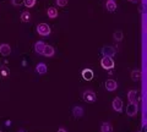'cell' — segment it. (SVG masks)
Wrapping results in <instances>:
<instances>
[{"label": "cell", "instance_id": "6da1fadb", "mask_svg": "<svg viewBox=\"0 0 147 132\" xmlns=\"http://www.w3.org/2000/svg\"><path fill=\"white\" fill-rule=\"evenodd\" d=\"M82 98H84V101L87 103H94L97 101V95H96V93L91 89L85 90V92L82 93Z\"/></svg>", "mask_w": 147, "mask_h": 132}, {"label": "cell", "instance_id": "7a4b0ae2", "mask_svg": "<svg viewBox=\"0 0 147 132\" xmlns=\"http://www.w3.org/2000/svg\"><path fill=\"white\" fill-rule=\"evenodd\" d=\"M37 32H38V34L42 36V37H47V36L50 34L52 29H50V27L47 23H39L37 26Z\"/></svg>", "mask_w": 147, "mask_h": 132}, {"label": "cell", "instance_id": "3957f363", "mask_svg": "<svg viewBox=\"0 0 147 132\" xmlns=\"http://www.w3.org/2000/svg\"><path fill=\"white\" fill-rule=\"evenodd\" d=\"M100 66H102L104 70H112L114 67L113 59L109 58V56H103L102 60H100Z\"/></svg>", "mask_w": 147, "mask_h": 132}, {"label": "cell", "instance_id": "277c9868", "mask_svg": "<svg viewBox=\"0 0 147 132\" xmlns=\"http://www.w3.org/2000/svg\"><path fill=\"white\" fill-rule=\"evenodd\" d=\"M137 111H139V105L136 103H130L126 108V115L129 116H135Z\"/></svg>", "mask_w": 147, "mask_h": 132}, {"label": "cell", "instance_id": "5b68a950", "mask_svg": "<svg viewBox=\"0 0 147 132\" xmlns=\"http://www.w3.org/2000/svg\"><path fill=\"white\" fill-rule=\"evenodd\" d=\"M112 105H113V109L115 111H118V113H121V110H123V101L120 98H114V101H113V103H112Z\"/></svg>", "mask_w": 147, "mask_h": 132}, {"label": "cell", "instance_id": "8992f818", "mask_svg": "<svg viewBox=\"0 0 147 132\" xmlns=\"http://www.w3.org/2000/svg\"><path fill=\"white\" fill-rule=\"evenodd\" d=\"M105 88H107V90H109V92H114V90L118 88L117 81H114V80H107V81H105Z\"/></svg>", "mask_w": 147, "mask_h": 132}, {"label": "cell", "instance_id": "52a82bcc", "mask_svg": "<svg viewBox=\"0 0 147 132\" xmlns=\"http://www.w3.org/2000/svg\"><path fill=\"white\" fill-rule=\"evenodd\" d=\"M10 53H11V47L9 44L6 43H4V44H0V54L4 56H7V55H10Z\"/></svg>", "mask_w": 147, "mask_h": 132}, {"label": "cell", "instance_id": "ba28073f", "mask_svg": "<svg viewBox=\"0 0 147 132\" xmlns=\"http://www.w3.org/2000/svg\"><path fill=\"white\" fill-rule=\"evenodd\" d=\"M45 45H47V44H45L43 40H38V42H36V44H34V52L37 54H39V55H42Z\"/></svg>", "mask_w": 147, "mask_h": 132}, {"label": "cell", "instance_id": "9c48e42d", "mask_svg": "<svg viewBox=\"0 0 147 132\" xmlns=\"http://www.w3.org/2000/svg\"><path fill=\"white\" fill-rule=\"evenodd\" d=\"M102 54L104 56H109V58H112L114 56V54H115V49H114L113 47H103L102 49Z\"/></svg>", "mask_w": 147, "mask_h": 132}, {"label": "cell", "instance_id": "30bf717a", "mask_svg": "<svg viewBox=\"0 0 147 132\" xmlns=\"http://www.w3.org/2000/svg\"><path fill=\"white\" fill-rule=\"evenodd\" d=\"M54 53H55V50H54V48L52 47V45H45L42 55L47 56V58H52V56H54Z\"/></svg>", "mask_w": 147, "mask_h": 132}, {"label": "cell", "instance_id": "8fae6325", "mask_svg": "<svg viewBox=\"0 0 147 132\" xmlns=\"http://www.w3.org/2000/svg\"><path fill=\"white\" fill-rule=\"evenodd\" d=\"M105 7H107V10L110 11V12H113V11H115L117 10V3H115V0H107V3H105Z\"/></svg>", "mask_w": 147, "mask_h": 132}, {"label": "cell", "instance_id": "7c38bea8", "mask_svg": "<svg viewBox=\"0 0 147 132\" xmlns=\"http://www.w3.org/2000/svg\"><path fill=\"white\" fill-rule=\"evenodd\" d=\"M72 115L75 117H82L84 116V108L82 107H74L72 108Z\"/></svg>", "mask_w": 147, "mask_h": 132}, {"label": "cell", "instance_id": "4fadbf2b", "mask_svg": "<svg viewBox=\"0 0 147 132\" xmlns=\"http://www.w3.org/2000/svg\"><path fill=\"white\" fill-rule=\"evenodd\" d=\"M127 99L130 103H136L137 102V90L131 89L130 92L127 93Z\"/></svg>", "mask_w": 147, "mask_h": 132}, {"label": "cell", "instance_id": "5bb4252c", "mask_svg": "<svg viewBox=\"0 0 147 132\" xmlns=\"http://www.w3.org/2000/svg\"><path fill=\"white\" fill-rule=\"evenodd\" d=\"M82 77H84V80H86V81H91L93 78V71L90 69H85L82 71Z\"/></svg>", "mask_w": 147, "mask_h": 132}, {"label": "cell", "instance_id": "9a60e30c", "mask_svg": "<svg viewBox=\"0 0 147 132\" xmlns=\"http://www.w3.org/2000/svg\"><path fill=\"white\" fill-rule=\"evenodd\" d=\"M100 132H113V126L110 122H103L100 125Z\"/></svg>", "mask_w": 147, "mask_h": 132}, {"label": "cell", "instance_id": "2e32d148", "mask_svg": "<svg viewBox=\"0 0 147 132\" xmlns=\"http://www.w3.org/2000/svg\"><path fill=\"white\" fill-rule=\"evenodd\" d=\"M36 71L38 72V74H47V65H45L44 62H39L38 65L36 66Z\"/></svg>", "mask_w": 147, "mask_h": 132}, {"label": "cell", "instance_id": "e0dca14e", "mask_svg": "<svg viewBox=\"0 0 147 132\" xmlns=\"http://www.w3.org/2000/svg\"><path fill=\"white\" fill-rule=\"evenodd\" d=\"M47 15L49 19H55V17H58V10L55 7H49L47 10Z\"/></svg>", "mask_w": 147, "mask_h": 132}, {"label": "cell", "instance_id": "ac0fdd59", "mask_svg": "<svg viewBox=\"0 0 147 132\" xmlns=\"http://www.w3.org/2000/svg\"><path fill=\"white\" fill-rule=\"evenodd\" d=\"M21 21L22 22H30L31 21V13L28 11H24L21 13Z\"/></svg>", "mask_w": 147, "mask_h": 132}, {"label": "cell", "instance_id": "d6986e66", "mask_svg": "<svg viewBox=\"0 0 147 132\" xmlns=\"http://www.w3.org/2000/svg\"><path fill=\"white\" fill-rule=\"evenodd\" d=\"M141 78V71L140 70H134L131 72V80L132 81H139Z\"/></svg>", "mask_w": 147, "mask_h": 132}, {"label": "cell", "instance_id": "ffe728a7", "mask_svg": "<svg viewBox=\"0 0 147 132\" xmlns=\"http://www.w3.org/2000/svg\"><path fill=\"white\" fill-rule=\"evenodd\" d=\"M113 37H114V39H115L117 42H120V40L123 39V32H121V31H117V32H114Z\"/></svg>", "mask_w": 147, "mask_h": 132}, {"label": "cell", "instance_id": "44dd1931", "mask_svg": "<svg viewBox=\"0 0 147 132\" xmlns=\"http://www.w3.org/2000/svg\"><path fill=\"white\" fill-rule=\"evenodd\" d=\"M24 4L26 7H33L36 5V0H24Z\"/></svg>", "mask_w": 147, "mask_h": 132}, {"label": "cell", "instance_id": "7402d4cb", "mask_svg": "<svg viewBox=\"0 0 147 132\" xmlns=\"http://www.w3.org/2000/svg\"><path fill=\"white\" fill-rule=\"evenodd\" d=\"M55 3H57V5L60 6V7H64V6L67 5V0H55Z\"/></svg>", "mask_w": 147, "mask_h": 132}, {"label": "cell", "instance_id": "603a6c76", "mask_svg": "<svg viewBox=\"0 0 147 132\" xmlns=\"http://www.w3.org/2000/svg\"><path fill=\"white\" fill-rule=\"evenodd\" d=\"M13 6H20L21 4H24V0H11Z\"/></svg>", "mask_w": 147, "mask_h": 132}, {"label": "cell", "instance_id": "cb8c5ba5", "mask_svg": "<svg viewBox=\"0 0 147 132\" xmlns=\"http://www.w3.org/2000/svg\"><path fill=\"white\" fill-rule=\"evenodd\" d=\"M0 75H1L3 77H7V75H9V70L4 67V69L0 70Z\"/></svg>", "mask_w": 147, "mask_h": 132}, {"label": "cell", "instance_id": "d4e9b609", "mask_svg": "<svg viewBox=\"0 0 147 132\" xmlns=\"http://www.w3.org/2000/svg\"><path fill=\"white\" fill-rule=\"evenodd\" d=\"M58 132H67V131H66L65 129H63V127H61V129H59V130H58Z\"/></svg>", "mask_w": 147, "mask_h": 132}, {"label": "cell", "instance_id": "484cf974", "mask_svg": "<svg viewBox=\"0 0 147 132\" xmlns=\"http://www.w3.org/2000/svg\"><path fill=\"white\" fill-rule=\"evenodd\" d=\"M130 3H139V0H129Z\"/></svg>", "mask_w": 147, "mask_h": 132}]
</instances>
